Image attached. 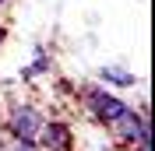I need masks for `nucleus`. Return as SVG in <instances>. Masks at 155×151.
Here are the masks:
<instances>
[{
	"label": "nucleus",
	"instance_id": "20e7f679",
	"mask_svg": "<svg viewBox=\"0 0 155 151\" xmlns=\"http://www.w3.org/2000/svg\"><path fill=\"white\" fill-rule=\"evenodd\" d=\"M39 151H74V133H71V123L64 120H46L42 130H39Z\"/></svg>",
	"mask_w": 155,
	"mask_h": 151
},
{
	"label": "nucleus",
	"instance_id": "6e6552de",
	"mask_svg": "<svg viewBox=\"0 0 155 151\" xmlns=\"http://www.w3.org/2000/svg\"><path fill=\"white\" fill-rule=\"evenodd\" d=\"M4 39H7V28H4V21H0V46H4Z\"/></svg>",
	"mask_w": 155,
	"mask_h": 151
},
{
	"label": "nucleus",
	"instance_id": "0eeeda50",
	"mask_svg": "<svg viewBox=\"0 0 155 151\" xmlns=\"http://www.w3.org/2000/svg\"><path fill=\"white\" fill-rule=\"evenodd\" d=\"M0 151H39L35 141H18V137H7V141L0 144Z\"/></svg>",
	"mask_w": 155,
	"mask_h": 151
},
{
	"label": "nucleus",
	"instance_id": "39448f33",
	"mask_svg": "<svg viewBox=\"0 0 155 151\" xmlns=\"http://www.w3.org/2000/svg\"><path fill=\"white\" fill-rule=\"evenodd\" d=\"M99 77H102V81H109V85H116V88L137 85V77L130 74V70H120V67H99Z\"/></svg>",
	"mask_w": 155,
	"mask_h": 151
},
{
	"label": "nucleus",
	"instance_id": "f03ea898",
	"mask_svg": "<svg viewBox=\"0 0 155 151\" xmlns=\"http://www.w3.org/2000/svg\"><path fill=\"white\" fill-rule=\"evenodd\" d=\"M42 123H46L42 109H35V105H11L4 127H7V137H18V141H39Z\"/></svg>",
	"mask_w": 155,
	"mask_h": 151
},
{
	"label": "nucleus",
	"instance_id": "f257e3e1",
	"mask_svg": "<svg viewBox=\"0 0 155 151\" xmlns=\"http://www.w3.org/2000/svg\"><path fill=\"white\" fill-rule=\"evenodd\" d=\"M81 102H85V109L92 113V120L102 123V127H113V123L127 113V102H124V98L113 95L109 88H99V85H88L85 92H81Z\"/></svg>",
	"mask_w": 155,
	"mask_h": 151
},
{
	"label": "nucleus",
	"instance_id": "423d86ee",
	"mask_svg": "<svg viewBox=\"0 0 155 151\" xmlns=\"http://www.w3.org/2000/svg\"><path fill=\"white\" fill-rule=\"evenodd\" d=\"M49 63H53V60H49V53H39V56L32 60V63L25 67V70H21V77H25V81H32V77L46 74V70H49Z\"/></svg>",
	"mask_w": 155,
	"mask_h": 151
},
{
	"label": "nucleus",
	"instance_id": "7ed1b4c3",
	"mask_svg": "<svg viewBox=\"0 0 155 151\" xmlns=\"http://www.w3.org/2000/svg\"><path fill=\"white\" fill-rule=\"evenodd\" d=\"M116 133H120V141L124 144H137V141H148L152 137V127H148V113L145 109H130L127 105V113L113 123Z\"/></svg>",
	"mask_w": 155,
	"mask_h": 151
}]
</instances>
